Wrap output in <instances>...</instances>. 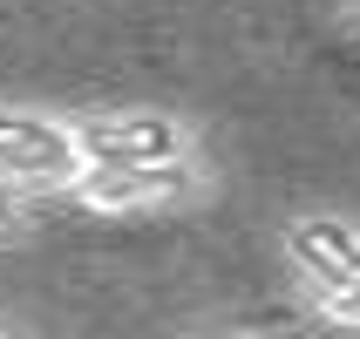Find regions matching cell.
Returning a JSON list of instances; mask_svg holds the SVG:
<instances>
[{"label":"cell","mask_w":360,"mask_h":339,"mask_svg":"<svg viewBox=\"0 0 360 339\" xmlns=\"http://www.w3.org/2000/svg\"><path fill=\"white\" fill-rule=\"evenodd\" d=\"M82 170H163V163H198L191 122L170 109H102L75 116Z\"/></svg>","instance_id":"1"},{"label":"cell","mask_w":360,"mask_h":339,"mask_svg":"<svg viewBox=\"0 0 360 339\" xmlns=\"http://www.w3.org/2000/svg\"><path fill=\"white\" fill-rule=\"evenodd\" d=\"M75 177H82L75 122L48 116V109L0 102V183H14V190H68Z\"/></svg>","instance_id":"2"},{"label":"cell","mask_w":360,"mask_h":339,"mask_svg":"<svg viewBox=\"0 0 360 339\" xmlns=\"http://www.w3.org/2000/svg\"><path fill=\"white\" fill-rule=\"evenodd\" d=\"M198 190V170L191 163H163V170H82L68 183V197L82 211H102V218H136V211H163Z\"/></svg>","instance_id":"3"},{"label":"cell","mask_w":360,"mask_h":339,"mask_svg":"<svg viewBox=\"0 0 360 339\" xmlns=\"http://www.w3.org/2000/svg\"><path fill=\"white\" fill-rule=\"evenodd\" d=\"M0 339H7V333H0Z\"/></svg>","instance_id":"6"},{"label":"cell","mask_w":360,"mask_h":339,"mask_svg":"<svg viewBox=\"0 0 360 339\" xmlns=\"http://www.w3.org/2000/svg\"><path fill=\"white\" fill-rule=\"evenodd\" d=\"M20 224H27V190H14V183H0V238H14Z\"/></svg>","instance_id":"5"},{"label":"cell","mask_w":360,"mask_h":339,"mask_svg":"<svg viewBox=\"0 0 360 339\" xmlns=\"http://www.w3.org/2000/svg\"><path fill=\"white\" fill-rule=\"evenodd\" d=\"M285 258L306 285H360V231L347 218H326V211H306V218L285 224Z\"/></svg>","instance_id":"4"}]
</instances>
